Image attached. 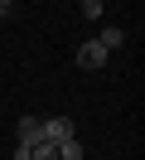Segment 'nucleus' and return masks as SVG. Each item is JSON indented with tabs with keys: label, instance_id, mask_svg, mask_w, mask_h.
<instances>
[{
	"label": "nucleus",
	"instance_id": "5",
	"mask_svg": "<svg viewBox=\"0 0 145 160\" xmlns=\"http://www.w3.org/2000/svg\"><path fill=\"white\" fill-rule=\"evenodd\" d=\"M58 160H82V141H77V136L58 141Z\"/></svg>",
	"mask_w": 145,
	"mask_h": 160
},
{
	"label": "nucleus",
	"instance_id": "7",
	"mask_svg": "<svg viewBox=\"0 0 145 160\" xmlns=\"http://www.w3.org/2000/svg\"><path fill=\"white\" fill-rule=\"evenodd\" d=\"M77 10H82V15H87V20H97V15H102V10H106V5H102V0H77Z\"/></svg>",
	"mask_w": 145,
	"mask_h": 160
},
{
	"label": "nucleus",
	"instance_id": "2",
	"mask_svg": "<svg viewBox=\"0 0 145 160\" xmlns=\"http://www.w3.org/2000/svg\"><path fill=\"white\" fill-rule=\"evenodd\" d=\"M34 141H44L39 117H19V121H15V146H34Z\"/></svg>",
	"mask_w": 145,
	"mask_h": 160
},
{
	"label": "nucleus",
	"instance_id": "8",
	"mask_svg": "<svg viewBox=\"0 0 145 160\" xmlns=\"http://www.w3.org/2000/svg\"><path fill=\"white\" fill-rule=\"evenodd\" d=\"M10 5H15V0H0V10H10Z\"/></svg>",
	"mask_w": 145,
	"mask_h": 160
},
{
	"label": "nucleus",
	"instance_id": "1",
	"mask_svg": "<svg viewBox=\"0 0 145 160\" xmlns=\"http://www.w3.org/2000/svg\"><path fill=\"white\" fill-rule=\"evenodd\" d=\"M106 58L111 53L102 49L97 39H87V44H77V68H87V73H97V68H106Z\"/></svg>",
	"mask_w": 145,
	"mask_h": 160
},
{
	"label": "nucleus",
	"instance_id": "6",
	"mask_svg": "<svg viewBox=\"0 0 145 160\" xmlns=\"http://www.w3.org/2000/svg\"><path fill=\"white\" fill-rule=\"evenodd\" d=\"M29 160H58V146L53 141H34L29 146Z\"/></svg>",
	"mask_w": 145,
	"mask_h": 160
},
{
	"label": "nucleus",
	"instance_id": "4",
	"mask_svg": "<svg viewBox=\"0 0 145 160\" xmlns=\"http://www.w3.org/2000/svg\"><path fill=\"white\" fill-rule=\"evenodd\" d=\"M97 44H102L106 53H116V49H121V44H126V29H121V24H106V29L97 34Z\"/></svg>",
	"mask_w": 145,
	"mask_h": 160
},
{
	"label": "nucleus",
	"instance_id": "3",
	"mask_svg": "<svg viewBox=\"0 0 145 160\" xmlns=\"http://www.w3.org/2000/svg\"><path fill=\"white\" fill-rule=\"evenodd\" d=\"M39 131H44V141H53V146H58V141H68V136H77V131H73V121H68V117L39 121Z\"/></svg>",
	"mask_w": 145,
	"mask_h": 160
}]
</instances>
